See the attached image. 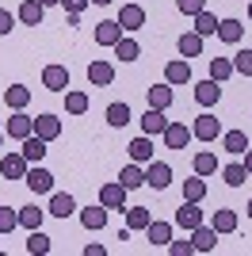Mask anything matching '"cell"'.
<instances>
[{
	"label": "cell",
	"mask_w": 252,
	"mask_h": 256,
	"mask_svg": "<svg viewBox=\"0 0 252 256\" xmlns=\"http://www.w3.org/2000/svg\"><path fill=\"white\" fill-rule=\"evenodd\" d=\"M222 180L230 184V188H241V184L248 180V172H244L241 160H233V164H226V168H222Z\"/></svg>",
	"instance_id": "obj_41"
},
{
	"label": "cell",
	"mask_w": 252,
	"mask_h": 256,
	"mask_svg": "<svg viewBox=\"0 0 252 256\" xmlns=\"http://www.w3.org/2000/svg\"><path fill=\"white\" fill-rule=\"evenodd\" d=\"M27 168H31V164H27L23 153H4V160H0V176H4V180H23Z\"/></svg>",
	"instance_id": "obj_8"
},
{
	"label": "cell",
	"mask_w": 252,
	"mask_h": 256,
	"mask_svg": "<svg viewBox=\"0 0 252 256\" xmlns=\"http://www.w3.org/2000/svg\"><path fill=\"white\" fill-rule=\"evenodd\" d=\"M4 104H8L12 111H23V107L31 104V88H27V84H12V88H4Z\"/></svg>",
	"instance_id": "obj_30"
},
{
	"label": "cell",
	"mask_w": 252,
	"mask_h": 256,
	"mask_svg": "<svg viewBox=\"0 0 252 256\" xmlns=\"http://www.w3.org/2000/svg\"><path fill=\"white\" fill-rule=\"evenodd\" d=\"M180 192H184L188 203H202V199H206V176H191V180H184Z\"/></svg>",
	"instance_id": "obj_31"
},
{
	"label": "cell",
	"mask_w": 252,
	"mask_h": 256,
	"mask_svg": "<svg viewBox=\"0 0 252 256\" xmlns=\"http://www.w3.org/2000/svg\"><path fill=\"white\" fill-rule=\"evenodd\" d=\"M0 146H4V126H0Z\"/></svg>",
	"instance_id": "obj_53"
},
{
	"label": "cell",
	"mask_w": 252,
	"mask_h": 256,
	"mask_svg": "<svg viewBox=\"0 0 252 256\" xmlns=\"http://www.w3.org/2000/svg\"><path fill=\"white\" fill-rule=\"evenodd\" d=\"M0 241H4V234H0Z\"/></svg>",
	"instance_id": "obj_55"
},
{
	"label": "cell",
	"mask_w": 252,
	"mask_h": 256,
	"mask_svg": "<svg viewBox=\"0 0 252 256\" xmlns=\"http://www.w3.org/2000/svg\"><path fill=\"white\" fill-rule=\"evenodd\" d=\"M241 164H244V172H248V176H252V146H248V150L241 153Z\"/></svg>",
	"instance_id": "obj_49"
},
{
	"label": "cell",
	"mask_w": 252,
	"mask_h": 256,
	"mask_svg": "<svg viewBox=\"0 0 252 256\" xmlns=\"http://www.w3.org/2000/svg\"><path fill=\"white\" fill-rule=\"evenodd\" d=\"M65 111H69V115H84V111H88V92L69 88V92H65Z\"/></svg>",
	"instance_id": "obj_39"
},
{
	"label": "cell",
	"mask_w": 252,
	"mask_h": 256,
	"mask_svg": "<svg viewBox=\"0 0 252 256\" xmlns=\"http://www.w3.org/2000/svg\"><path fill=\"white\" fill-rule=\"evenodd\" d=\"M202 42H206V38H202L199 31H188V34H180V42H176V50H180V58H199L202 54Z\"/></svg>",
	"instance_id": "obj_22"
},
{
	"label": "cell",
	"mask_w": 252,
	"mask_h": 256,
	"mask_svg": "<svg viewBox=\"0 0 252 256\" xmlns=\"http://www.w3.org/2000/svg\"><path fill=\"white\" fill-rule=\"evenodd\" d=\"M164 80H168L172 88H176V84H191V62H188V58L168 62V65H164Z\"/></svg>",
	"instance_id": "obj_14"
},
{
	"label": "cell",
	"mask_w": 252,
	"mask_h": 256,
	"mask_svg": "<svg viewBox=\"0 0 252 256\" xmlns=\"http://www.w3.org/2000/svg\"><path fill=\"white\" fill-rule=\"evenodd\" d=\"M115 20H118V27H122L126 34H130V31H142V27H146V8H142V4H122Z\"/></svg>",
	"instance_id": "obj_5"
},
{
	"label": "cell",
	"mask_w": 252,
	"mask_h": 256,
	"mask_svg": "<svg viewBox=\"0 0 252 256\" xmlns=\"http://www.w3.org/2000/svg\"><path fill=\"white\" fill-rule=\"evenodd\" d=\"M146 100H149V107H157V111H168L172 107V84H153V88H146Z\"/></svg>",
	"instance_id": "obj_26"
},
{
	"label": "cell",
	"mask_w": 252,
	"mask_h": 256,
	"mask_svg": "<svg viewBox=\"0 0 252 256\" xmlns=\"http://www.w3.org/2000/svg\"><path fill=\"white\" fill-rule=\"evenodd\" d=\"M42 84L50 88V92H69V69H65V65H46V69H42Z\"/></svg>",
	"instance_id": "obj_9"
},
{
	"label": "cell",
	"mask_w": 252,
	"mask_h": 256,
	"mask_svg": "<svg viewBox=\"0 0 252 256\" xmlns=\"http://www.w3.org/2000/svg\"><path fill=\"white\" fill-rule=\"evenodd\" d=\"M62 8H65V12H76V16H84V12L92 8V0H62Z\"/></svg>",
	"instance_id": "obj_46"
},
{
	"label": "cell",
	"mask_w": 252,
	"mask_h": 256,
	"mask_svg": "<svg viewBox=\"0 0 252 256\" xmlns=\"http://www.w3.org/2000/svg\"><path fill=\"white\" fill-rule=\"evenodd\" d=\"M100 203L107 206V210H126V188L122 184H104V188H100Z\"/></svg>",
	"instance_id": "obj_11"
},
{
	"label": "cell",
	"mask_w": 252,
	"mask_h": 256,
	"mask_svg": "<svg viewBox=\"0 0 252 256\" xmlns=\"http://www.w3.org/2000/svg\"><path fill=\"white\" fill-rule=\"evenodd\" d=\"M191 138L195 142H218L222 138V122L210 115V111H202V115L191 122Z\"/></svg>",
	"instance_id": "obj_2"
},
{
	"label": "cell",
	"mask_w": 252,
	"mask_h": 256,
	"mask_svg": "<svg viewBox=\"0 0 252 256\" xmlns=\"http://www.w3.org/2000/svg\"><path fill=\"white\" fill-rule=\"evenodd\" d=\"M54 218H69V214H76V199L69 192H50V210Z\"/></svg>",
	"instance_id": "obj_16"
},
{
	"label": "cell",
	"mask_w": 252,
	"mask_h": 256,
	"mask_svg": "<svg viewBox=\"0 0 252 256\" xmlns=\"http://www.w3.org/2000/svg\"><path fill=\"white\" fill-rule=\"evenodd\" d=\"M176 226L180 230H199L202 226V210H199V203H188V199H184V203H180V210H176Z\"/></svg>",
	"instance_id": "obj_12"
},
{
	"label": "cell",
	"mask_w": 252,
	"mask_h": 256,
	"mask_svg": "<svg viewBox=\"0 0 252 256\" xmlns=\"http://www.w3.org/2000/svg\"><path fill=\"white\" fill-rule=\"evenodd\" d=\"M126 150H130V160H138V164H149V160L157 157V150H153V138H149V134L134 138L130 146H126Z\"/></svg>",
	"instance_id": "obj_18"
},
{
	"label": "cell",
	"mask_w": 252,
	"mask_h": 256,
	"mask_svg": "<svg viewBox=\"0 0 252 256\" xmlns=\"http://www.w3.org/2000/svg\"><path fill=\"white\" fill-rule=\"evenodd\" d=\"M104 252H107V248L100 245V241H92V245H84V256H104Z\"/></svg>",
	"instance_id": "obj_48"
},
{
	"label": "cell",
	"mask_w": 252,
	"mask_h": 256,
	"mask_svg": "<svg viewBox=\"0 0 252 256\" xmlns=\"http://www.w3.org/2000/svg\"><path fill=\"white\" fill-rule=\"evenodd\" d=\"M146 241H149L153 248H157V245H168V241H172V226H168V222H149V226H146Z\"/></svg>",
	"instance_id": "obj_34"
},
{
	"label": "cell",
	"mask_w": 252,
	"mask_h": 256,
	"mask_svg": "<svg viewBox=\"0 0 252 256\" xmlns=\"http://www.w3.org/2000/svg\"><path fill=\"white\" fill-rule=\"evenodd\" d=\"M126 230H130V234H134V230H142V234H146V226L153 222V214H149V206H126Z\"/></svg>",
	"instance_id": "obj_28"
},
{
	"label": "cell",
	"mask_w": 252,
	"mask_h": 256,
	"mask_svg": "<svg viewBox=\"0 0 252 256\" xmlns=\"http://www.w3.org/2000/svg\"><path fill=\"white\" fill-rule=\"evenodd\" d=\"M23 184H27L34 195H50V192H54V172L31 164V168H27V176H23Z\"/></svg>",
	"instance_id": "obj_4"
},
{
	"label": "cell",
	"mask_w": 252,
	"mask_h": 256,
	"mask_svg": "<svg viewBox=\"0 0 252 256\" xmlns=\"http://www.w3.org/2000/svg\"><path fill=\"white\" fill-rule=\"evenodd\" d=\"M34 134L46 138V142H58V138H62V118H58V115H38V118H34Z\"/></svg>",
	"instance_id": "obj_21"
},
{
	"label": "cell",
	"mask_w": 252,
	"mask_h": 256,
	"mask_svg": "<svg viewBox=\"0 0 252 256\" xmlns=\"http://www.w3.org/2000/svg\"><path fill=\"white\" fill-rule=\"evenodd\" d=\"M191 168H195V176H214V172H218V157L210 150H199L195 160H191Z\"/></svg>",
	"instance_id": "obj_33"
},
{
	"label": "cell",
	"mask_w": 252,
	"mask_h": 256,
	"mask_svg": "<svg viewBox=\"0 0 252 256\" xmlns=\"http://www.w3.org/2000/svg\"><path fill=\"white\" fill-rule=\"evenodd\" d=\"M111 50H115V58H118V62H138V58H142V46H138L134 38H130V34H122V38H118V42L111 46Z\"/></svg>",
	"instance_id": "obj_32"
},
{
	"label": "cell",
	"mask_w": 252,
	"mask_h": 256,
	"mask_svg": "<svg viewBox=\"0 0 252 256\" xmlns=\"http://www.w3.org/2000/svg\"><path fill=\"white\" fill-rule=\"evenodd\" d=\"M218 38H222V42H230V46H237L244 38V23L233 20V16H230V20H218Z\"/></svg>",
	"instance_id": "obj_23"
},
{
	"label": "cell",
	"mask_w": 252,
	"mask_h": 256,
	"mask_svg": "<svg viewBox=\"0 0 252 256\" xmlns=\"http://www.w3.org/2000/svg\"><path fill=\"white\" fill-rule=\"evenodd\" d=\"M46 146H50V142H46V138H38V134H31V138H23V142H20V153H23V157H27V164H38V160L46 157V153H50V150H46Z\"/></svg>",
	"instance_id": "obj_15"
},
{
	"label": "cell",
	"mask_w": 252,
	"mask_h": 256,
	"mask_svg": "<svg viewBox=\"0 0 252 256\" xmlns=\"http://www.w3.org/2000/svg\"><path fill=\"white\" fill-rule=\"evenodd\" d=\"M160 138H164L168 150H188V142H191V126H188V122H168Z\"/></svg>",
	"instance_id": "obj_10"
},
{
	"label": "cell",
	"mask_w": 252,
	"mask_h": 256,
	"mask_svg": "<svg viewBox=\"0 0 252 256\" xmlns=\"http://www.w3.org/2000/svg\"><path fill=\"white\" fill-rule=\"evenodd\" d=\"M122 34H126V31L118 27V20H104V23H96V46H115Z\"/></svg>",
	"instance_id": "obj_17"
},
{
	"label": "cell",
	"mask_w": 252,
	"mask_h": 256,
	"mask_svg": "<svg viewBox=\"0 0 252 256\" xmlns=\"http://www.w3.org/2000/svg\"><path fill=\"white\" fill-rule=\"evenodd\" d=\"M42 8H54V4H62V0H38Z\"/></svg>",
	"instance_id": "obj_50"
},
{
	"label": "cell",
	"mask_w": 252,
	"mask_h": 256,
	"mask_svg": "<svg viewBox=\"0 0 252 256\" xmlns=\"http://www.w3.org/2000/svg\"><path fill=\"white\" fill-rule=\"evenodd\" d=\"M233 73H237V69H233V58H210V80L226 84Z\"/></svg>",
	"instance_id": "obj_36"
},
{
	"label": "cell",
	"mask_w": 252,
	"mask_h": 256,
	"mask_svg": "<svg viewBox=\"0 0 252 256\" xmlns=\"http://www.w3.org/2000/svg\"><path fill=\"white\" fill-rule=\"evenodd\" d=\"M42 12H46V8H42L38 0H23L20 12H16V20H20L23 27H38V23H42Z\"/></svg>",
	"instance_id": "obj_27"
},
{
	"label": "cell",
	"mask_w": 252,
	"mask_h": 256,
	"mask_svg": "<svg viewBox=\"0 0 252 256\" xmlns=\"http://www.w3.org/2000/svg\"><path fill=\"white\" fill-rule=\"evenodd\" d=\"M20 230V210L16 206H0V234H12Z\"/></svg>",
	"instance_id": "obj_42"
},
{
	"label": "cell",
	"mask_w": 252,
	"mask_h": 256,
	"mask_svg": "<svg viewBox=\"0 0 252 256\" xmlns=\"http://www.w3.org/2000/svg\"><path fill=\"white\" fill-rule=\"evenodd\" d=\"M12 27H16V16L0 8V34H12Z\"/></svg>",
	"instance_id": "obj_47"
},
{
	"label": "cell",
	"mask_w": 252,
	"mask_h": 256,
	"mask_svg": "<svg viewBox=\"0 0 252 256\" xmlns=\"http://www.w3.org/2000/svg\"><path fill=\"white\" fill-rule=\"evenodd\" d=\"M23 248H27L31 256H46L54 245H50V237L42 234V230H31V234H27V245H23Z\"/></svg>",
	"instance_id": "obj_37"
},
{
	"label": "cell",
	"mask_w": 252,
	"mask_h": 256,
	"mask_svg": "<svg viewBox=\"0 0 252 256\" xmlns=\"http://www.w3.org/2000/svg\"><path fill=\"white\" fill-rule=\"evenodd\" d=\"M191 241H195V252H214V248H218V234H214V226H199V230H191Z\"/></svg>",
	"instance_id": "obj_25"
},
{
	"label": "cell",
	"mask_w": 252,
	"mask_h": 256,
	"mask_svg": "<svg viewBox=\"0 0 252 256\" xmlns=\"http://www.w3.org/2000/svg\"><path fill=\"white\" fill-rule=\"evenodd\" d=\"M168 184H172V164L153 157V160L146 164V188H153V192H164Z\"/></svg>",
	"instance_id": "obj_1"
},
{
	"label": "cell",
	"mask_w": 252,
	"mask_h": 256,
	"mask_svg": "<svg viewBox=\"0 0 252 256\" xmlns=\"http://www.w3.org/2000/svg\"><path fill=\"white\" fill-rule=\"evenodd\" d=\"M4 134H8V138H16V142L31 138V134H34V118L23 115V111H12V118L4 122Z\"/></svg>",
	"instance_id": "obj_6"
},
{
	"label": "cell",
	"mask_w": 252,
	"mask_h": 256,
	"mask_svg": "<svg viewBox=\"0 0 252 256\" xmlns=\"http://www.w3.org/2000/svg\"><path fill=\"white\" fill-rule=\"evenodd\" d=\"M130 118H134V115H130V104H111V107H107V126L122 130Z\"/></svg>",
	"instance_id": "obj_40"
},
{
	"label": "cell",
	"mask_w": 252,
	"mask_h": 256,
	"mask_svg": "<svg viewBox=\"0 0 252 256\" xmlns=\"http://www.w3.org/2000/svg\"><path fill=\"white\" fill-rule=\"evenodd\" d=\"M191 20H195V31H199L202 38H210V34H218V16H214V12H206V8H202L199 16H191Z\"/></svg>",
	"instance_id": "obj_38"
},
{
	"label": "cell",
	"mask_w": 252,
	"mask_h": 256,
	"mask_svg": "<svg viewBox=\"0 0 252 256\" xmlns=\"http://www.w3.org/2000/svg\"><path fill=\"white\" fill-rule=\"evenodd\" d=\"M107 206L104 203H92V206H76V218H80V226L84 230H92V234H100V230H104L107 226Z\"/></svg>",
	"instance_id": "obj_3"
},
{
	"label": "cell",
	"mask_w": 252,
	"mask_h": 256,
	"mask_svg": "<svg viewBox=\"0 0 252 256\" xmlns=\"http://www.w3.org/2000/svg\"><path fill=\"white\" fill-rule=\"evenodd\" d=\"M92 4H100V8H104V4H111V0H92Z\"/></svg>",
	"instance_id": "obj_51"
},
{
	"label": "cell",
	"mask_w": 252,
	"mask_h": 256,
	"mask_svg": "<svg viewBox=\"0 0 252 256\" xmlns=\"http://www.w3.org/2000/svg\"><path fill=\"white\" fill-rule=\"evenodd\" d=\"M248 20H252V0H248Z\"/></svg>",
	"instance_id": "obj_54"
},
{
	"label": "cell",
	"mask_w": 252,
	"mask_h": 256,
	"mask_svg": "<svg viewBox=\"0 0 252 256\" xmlns=\"http://www.w3.org/2000/svg\"><path fill=\"white\" fill-rule=\"evenodd\" d=\"M164 126H168V118H164V111H157V107H149L146 115H142V134H164Z\"/></svg>",
	"instance_id": "obj_29"
},
{
	"label": "cell",
	"mask_w": 252,
	"mask_h": 256,
	"mask_svg": "<svg viewBox=\"0 0 252 256\" xmlns=\"http://www.w3.org/2000/svg\"><path fill=\"white\" fill-rule=\"evenodd\" d=\"M176 8L184 12V16H199V12L206 8V0H176Z\"/></svg>",
	"instance_id": "obj_45"
},
{
	"label": "cell",
	"mask_w": 252,
	"mask_h": 256,
	"mask_svg": "<svg viewBox=\"0 0 252 256\" xmlns=\"http://www.w3.org/2000/svg\"><path fill=\"white\" fill-rule=\"evenodd\" d=\"M218 100H222V84L218 80H210V76L206 80H195V104L199 107H214Z\"/></svg>",
	"instance_id": "obj_13"
},
{
	"label": "cell",
	"mask_w": 252,
	"mask_h": 256,
	"mask_svg": "<svg viewBox=\"0 0 252 256\" xmlns=\"http://www.w3.org/2000/svg\"><path fill=\"white\" fill-rule=\"evenodd\" d=\"M168 252H172V256H191V252H195V241H191V234L184 237V241H168Z\"/></svg>",
	"instance_id": "obj_44"
},
{
	"label": "cell",
	"mask_w": 252,
	"mask_h": 256,
	"mask_svg": "<svg viewBox=\"0 0 252 256\" xmlns=\"http://www.w3.org/2000/svg\"><path fill=\"white\" fill-rule=\"evenodd\" d=\"M222 150L233 153V157H241L248 150V134L244 130H222Z\"/></svg>",
	"instance_id": "obj_24"
},
{
	"label": "cell",
	"mask_w": 252,
	"mask_h": 256,
	"mask_svg": "<svg viewBox=\"0 0 252 256\" xmlns=\"http://www.w3.org/2000/svg\"><path fill=\"white\" fill-rule=\"evenodd\" d=\"M210 226H214V234H237V210L218 206V210L210 214Z\"/></svg>",
	"instance_id": "obj_20"
},
{
	"label": "cell",
	"mask_w": 252,
	"mask_h": 256,
	"mask_svg": "<svg viewBox=\"0 0 252 256\" xmlns=\"http://www.w3.org/2000/svg\"><path fill=\"white\" fill-rule=\"evenodd\" d=\"M42 218H46V210H42V206H23L20 210V230H27V234H31V230H42Z\"/></svg>",
	"instance_id": "obj_35"
},
{
	"label": "cell",
	"mask_w": 252,
	"mask_h": 256,
	"mask_svg": "<svg viewBox=\"0 0 252 256\" xmlns=\"http://www.w3.org/2000/svg\"><path fill=\"white\" fill-rule=\"evenodd\" d=\"M248 222H252V199H248Z\"/></svg>",
	"instance_id": "obj_52"
},
{
	"label": "cell",
	"mask_w": 252,
	"mask_h": 256,
	"mask_svg": "<svg viewBox=\"0 0 252 256\" xmlns=\"http://www.w3.org/2000/svg\"><path fill=\"white\" fill-rule=\"evenodd\" d=\"M233 69L241 76H252V50H237L233 54Z\"/></svg>",
	"instance_id": "obj_43"
},
{
	"label": "cell",
	"mask_w": 252,
	"mask_h": 256,
	"mask_svg": "<svg viewBox=\"0 0 252 256\" xmlns=\"http://www.w3.org/2000/svg\"><path fill=\"white\" fill-rule=\"evenodd\" d=\"M118 184H122L126 192H134V188H146V164H138V160H130L122 172H118Z\"/></svg>",
	"instance_id": "obj_19"
},
{
	"label": "cell",
	"mask_w": 252,
	"mask_h": 256,
	"mask_svg": "<svg viewBox=\"0 0 252 256\" xmlns=\"http://www.w3.org/2000/svg\"><path fill=\"white\" fill-rule=\"evenodd\" d=\"M115 80V65L104 62V58H96V62H88V84L92 88H107Z\"/></svg>",
	"instance_id": "obj_7"
}]
</instances>
